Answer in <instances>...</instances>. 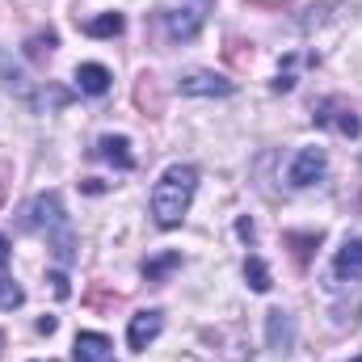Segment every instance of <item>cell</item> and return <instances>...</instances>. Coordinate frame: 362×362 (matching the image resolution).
Wrapping results in <instances>:
<instances>
[{
	"label": "cell",
	"instance_id": "6da1fadb",
	"mask_svg": "<svg viewBox=\"0 0 362 362\" xmlns=\"http://www.w3.org/2000/svg\"><path fill=\"white\" fill-rule=\"evenodd\" d=\"M21 228H25V232H38V236H47V240H51V249H55V257H59L64 266H72V262H76L72 223H68L64 198H59L55 189H47V194H34V198L25 202V211H21Z\"/></svg>",
	"mask_w": 362,
	"mask_h": 362
},
{
	"label": "cell",
	"instance_id": "7a4b0ae2",
	"mask_svg": "<svg viewBox=\"0 0 362 362\" xmlns=\"http://www.w3.org/2000/svg\"><path fill=\"white\" fill-rule=\"evenodd\" d=\"M194 189H198V169L194 165H169L156 189H152V215L160 228H177L194 202Z\"/></svg>",
	"mask_w": 362,
	"mask_h": 362
},
{
	"label": "cell",
	"instance_id": "3957f363",
	"mask_svg": "<svg viewBox=\"0 0 362 362\" xmlns=\"http://www.w3.org/2000/svg\"><path fill=\"white\" fill-rule=\"evenodd\" d=\"M312 122L325 127V131H337V135H346V139H358L362 135V118L341 101V97H325V101H316V105H312Z\"/></svg>",
	"mask_w": 362,
	"mask_h": 362
},
{
	"label": "cell",
	"instance_id": "277c9868",
	"mask_svg": "<svg viewBox=\"0 0 362 362\" xmlns=\"http://www.w3.org/2000/svg\"><path fill=\"white\" fill-rule=\"evenodd\" d=\"M325 173H329V156H325V148H303V152L291 160L286 181H291L295 189H308V185H316Z\"/></svg>",
	"mask_w": 362,
	"mask_h": 362
},
{
	"label": "cell",
	"instance_id": "5b68a950",
	"mask_svg": "<svg viewBox=\"0 0 362 362\" xmlns=\"http://www.w3.org/2000/svg\"><path fill=\"white\" fill-rule=\"evenodd\" d=\"M177 89L189 93V97H232V93H236V85H232L228 76H219V72L194 68V72H181Z\"/></svg>",
	"mask_w": 362,
	"mask_h": 362
},
{
	"label": "cell",
	"instance_id": "8992f818",
	"mask_svg": "<svg viewBox=\"0 0 362 362\" xmlns=\"http://www.w3.org/2000/svg\"><path fill=\"white\" fill-rule=\"evenodd\" d=\"M160 21H165L169 42H189V38H198V30H202V8H189V4H181V8H165Z\"/></svg>",
	"mask_w": 362,
	"mask_h": 362
},
{
	"label": "cell",
	"instance_id": "52a82bcc",
	"mask_svg": "<svg viewBox=\"0 0 362 362\" xmlns=\"http://www.w3.org/2000/svg\"><path fill=\"white\" fill-rule=\"evenodd\" d=\"M266 346L274 354H291L295 350V316L291 312H282V308L266 312Z\"/></svg>",
	"mask_w": 362,
	"mask_h": 362
},
{
	"label": "cell",
	"instance_id": "ba28073f",
	"mask_svg": "<svg viewBox=\"0 0 362 362\" xmlns=\"http://www.w3.org/2000/svg\"><path fill=\"white\" fill-rule=\"evenodd\" d=\"M160 329H165V316H160V312H135V316H131V329H127V346H131L135 354H144V350L160 337Z\"/></svg>",
	"mask_w": 362,
	"mask_h": 362
},
{
	"label": "cell",
	"instance_id": "9c48e42d",
	"mask_svg": "<svg viewBox=\"0 0 362 362\" xmlns=\"http://www.w3.org/2000/svg\"><path fill=\"white\" fill-rule=\"evenodd\" d=\"M358 278H362V240L350 236L333 257V286H346V282H358Z\"/></svg>",
	"mask_w": 362,
	"mask_h": 362
},
{
	"label": "cell",
	"instance_id": "30bf717a",
	"mask_svg": "<svg viewBox=\"0 0 362 362\" xmlns=\"http://www.w3.org/2000/svg\"><path fill=\"white\" fill-rule=\"evenodd\" d=\"M93 156L97 160H110L114 169H135V156H131V139L127 135H101L97 139V148H93Z\"/></svg>",
	"mask_w": 362,
	"mask_h": 362
},
{
	"label": "cell",
	"instance_id": "8fae6325",
	"mask_svg": "<svg viewBox=\"0 0 362 362\" xmlns=\"http://www.w3.org/2000/svg\"><path fill=\"white\" fill-rule=\"evenodd\" d=\"M72 358L76 362H114V346H110L105 333H76Z\"/></svg>",
	"mask_w": 362,
	"mask_h": 362
},
{
	"label": "cell",
	"instance_id": "7c38bea8",
	"mask_svg": "<svg viewBox=\"0 0 362 362\" xmlns=\"http://www.w3.org/2000/svg\"><path fill=\"white\" fill-rule=\"evenodd\" d=\"M110 68H101V64H81L76 68V89L89 93V97H101V93H110Z\"/></svg>",
	"mask_w": 362,
	"mask_h": 362
},
{
	"label": "cell",
	"instance_id": "4fadbf2b",
	"mask_svg": "<svg viewBox=\"0 0 362 362\" xmlns=\"http://www.w3.org/2000/svg\"><path fill=\"white\" fill-rule=\"evenodd\" d=\"M81 30H85L89 38H118V34L127 30V17H122V13H101V17L85 21Z\"/></svg>",
	"mask_w": 362,
	"mask_h": 362
},
{
	"label": "cell",
	"instance_id": "5bb4252c",
	"mask_svg": "<svg viewBox=\"0 0 362 362\" xmlns=\"http://www.w3.org/2000/svg\"><path fill=\"white\" fill-rule=\"evenodd\" d=\"M173 270H181V253H177V249H169V253H160V257H148V262H144V278H148V282H165Z\"/></svg>",
	"mask_w": 362,
	"mask_h": 362
},
{
	"label": "cell",
	"instance_id": "9a60e30c",
	"mask_svg": "<svg viewBox=\"0 0 362 362\" xmlns=\"http://www.w3.org/2000/svg\"><path fill=\"white\" fill-rule=\"evenodd\" d=\"M55 42H59V34H55V30L30 34V38H25V59H30V64H42V59L55 51Z\"/></svg>",
	"mask_w": 362,
	"mask_h": 362
},
{
	"label": "cell",
	"instance_id": "2e32d148",
	"mask_svg": "<svg viewBox=\"0 0 362 362\" xmlns=\"http://www.w3.org/2000/svg\"><path fill=\"white\" fill-rule=\"evenodd\" d=\"M245 282H249V286H253L257 295H266V291L274 286V278H270V266H266L262 257H249V262H245Z\"/></svg>",
	"mask_w": 362,
	"mask_h": 362
},
{
	"label": "cell",
	"instance_id": "e0dca14e",
	"mask_svg": "<svg viewBox=\"0 0 362 362\" xmlns=\"http://www.w3.org/2000/svg\"><path fill=\"white\" fill-rule=\"evenodd\" d=\"M21 303H25V291L0 270V312H13V308H21Z\"/></svg>",
	"mask_w": 362,
	"mask_h": 362
},
{
	"label": "cell",
	"instance_id": "ac0fdd59",
	"mask_svg": "<svg viewBox=\"0 0 362 362\" xmlns=\"http://www.w3.org/2000/svg\"><path fill=\"white\" fill-rule=\"evenodd\" d=\"M295 89V55L286 59V68H278V81H274V93H291Z\"/></svg>",
	"mask_w": 362,
	"mask_h": 362
},
{
	"label": "cell",
	"instance_id": "d6986e66",
	"mask_svg": "<svg viewBox=\"0 0 362 362\" xmlns=\"http://www.w3.org/2000/svg\"><path fill=\"white\" fill-rule=\"evenodd\" d=\"M286 245H299V249H295V257H299V262H308V253H312V245H320V236H295V232H286Z\"/></svg>",
	"mask_w": 362,
	"mask_h": 362
},
{
	"label": "cell",
	"instance_id": "ffe728a7",
	"mask_svg": "<svg viewBox=\"0 0 362 362\" xmlns=\"http://www.w3.org/2000/svg\"><path fill=\"white\" fill-rule=\"evenodd\" d=\"M51 282H55V295H59V299H68V295H72V286H68V278H64V274H51Z\"/></svg>",
	"mask_w": 362,
	"mask_h": 362
},
{
	"label": "cell",
	"instance_id": "44dd1931",
	"mask_svg": "<svg viewBox=\"0 0 362 362\" xmlns=\"http://www.w3.org/2000/svg\"><path fill=\"white\" fill-rule=\"evenodd\" d=\"M236 232H240L245 240H253V219H240V223H236Z\"/></svg>",
	"mask_w": 362,
	"mask_h": 362
},
{
	"label": "cell",
	"instance_id": "7402d4cb",
	"mask_svg": "<svg viewBox=\"0 0 362 362\" xmlns=\"http://www.w3.org/2000/svg\"><path fill=\"white\" fill-rule=\"evenodd\" d=\"M8 257H13V249H8V240H4V236H0V270H4V266H8Z\"/></svg>",
	"mask_w": 362,
	"mask_h": 362
},
{
	"label": "cell",
	"instance_id": "603a6c76",
	"mask_svg": "<svg viewBox=\"0 0 362 362\" xmlns=\"http://www.w3.org/2000/svg\"><path fill=\"white\" fill-rule=\"evenodd\" d=\"M38 333H55V316H42L38 320Z\"/></svg>",
	"mask_w": 362,
	"mask_h": 362
},
{
	"label": "cell",
	"instance_id": "cb8c5ba5",
	"mask_svg": "<svg viewBox=\"0 0 362 362\" xmlns=\"http://www.w3.org/2000/svg\"><path fill=\"white\" fill-rule=\"evenodd\" d=\"M0 198H4V181H0Z\"/></svg>",
	"mask_w": 362,
	"mask_h": 362
},
{
	"label": "cell",
	"instance_id": "d4e9b609",
	"mask_svg": "<svg viewBox=\"0 0 362 362\" xmlns=\"http://www.w3.org/2000/svg\"><path fill=\"white\" fill-rule=\"evenodd\" d=\"M358 362H362V358H358Z\"/></svg>",
	"mask_w": 362,
	"mask_h": 362
}]
</instances>
